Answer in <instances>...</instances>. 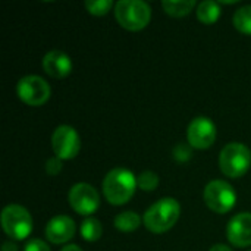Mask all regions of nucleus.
Instances as JSON below:
<instances>
[{
	"mask_svg": "<svg viewBox=\"0 0 251 251\" xmlns=\"http://www.w3.org/2000/svg\"><path fill=\"white\" fill-rule=\"evenodd\" d=\"M181 206L172 197H165L150 206L144 216L143 224L153 234H163L169 231L179 219Z\"/></svg>",
	"mask_w": 251,
	"mask_h": 251,
	"instance_id": "nucleus-2",
	"label": "nucleus"
},
{
	"mask_svg": "<svg viewBox=\"0 0 251 251\" xmlns=\"http://www.w3.org/2000/svg\"><path fill=\"white\" fill-rule=\"evenodd\" d=\"M137 178L135 175L125 168L112 169L103 179L101 188L106 200L110 204L121 206L131 200L137 190Z\"/></svg>",
	"mask_w": 251,
	"mask_h": 251,
	"instance_id": "nucleus-1",
	"label": "nucleus"
},
{
	"mask_svg": "<svg viewBox=\"0 0 251 251\" xmlns=\"http://www.w3.org/2000/svg\"><path fill=\"white\" fill-rule=\"evenodd\" d=\"M251 166V150L243 143L226 144L219 154V168L229 178L244 176Z\"/></svg>",
	"mask_w": 251,
	"mask_h": 251,
	"instance_id": "nucleus-4",
	"label": "nucleus"
},
{
	"mask_svg": "<svg viewBox=\"0 0 251 251\" xmlns=\"http://www.w3.org/2000/svg\"><path fill=\"white\" fill-rule=\"evenodd\" d=\"M250 251H251V250H250Z\"/></svg>",
	"mask_w": 251,
	"mask_h": 251,
	"instance_id": "nucleus-27",
	"label": "nucleus"
},
{
	"mask_svg": "<svg viewBox=\"0 0 251 251\" xmlns=\"http://www.w3.org/2000/svg\"><path fill=\"white\" fill-rule=\"evenodd\" d=\"M221 15V6L218 1L204 0L197 6V19L206 25H212L218 21Z\"/></svg>",
	"mask_w": 251,
	"mask_h": 251,
	"instance_id": "nucleus-14",
	"label": "nucleus"
},
{
	"mask_svg": "<svg viewBox=\"0 0 251 251\" xmlns=\"http://www.w3.org/2000/svg\"><path fill=\"white\" fill-rule=\"evenodd\" d=\"M113 1L112 0H87L85 1V7L91 15L96 16H103L106 15L112 7H113Z\"/></svg>",
	"mask_w": 251,
	"mask_h": 251,
	"instance_id": "nucleus-20",
	"label": "nucleus"
},
{
	"mask_svg": "<svg viewBox=\"0 0 251 251\" xmlns=\"http://www.w3.org/2000/svg\"><path fill=\"white\" fill-rule=\"evenodd\" d=\"M115 18L125 29L140 31L149 25L151 9L143 0H121L115 4Z\"/></svg>",
	"mask_w": 251,
	"mask_h": 251,
	"instance_id": "nucleus-3",
	"label": "nucleus"
},
{
	"mask_svg": "<svg viewBox=\"0 0 251 251\" xmlns=\"http://www.w3.org/2000/svg\"><path fill=\"white\" fill-rule=\"evenodd\" d=\"M209 251H232V250H231V247H228V246H225V244H216V246H213V247H212Z\"/></svg>",
	"mask_w": 251,
	"mask_h": 251,
	"instance_id": "nucleus-25",
	"label": "nucleus"
},
{
	"mask_svg": "<svg viewBox=\"0 0 251 251\" xmlns=\"http://www.w3.org/2000/svg\"><path fill=\"white\" fill-rule=\"evenodd\" d=\"M81 235L85 241L88 243H94L97 241L101 234H103V226H101V222L96 218H87L82 224H81Z\"/></svg>",
	"mask_w": 251,
	"mask_h": 251,
	"instance_id": "nucleus-17",
	"label": "nucleus"
},
{
	"mask_svg": "<svg viewBox=\"0 0 251 251\" xmlns=\"http://www.w3.org/2000/svg\"><path fill=\"white\" fill-rule=\"evenodd\" d=\"M137 185L143 191H154L159 185V176L153 171H144L138 175Z\"/></svg>",
	"mask_w": 251,
	"mask_h": 251,
	"instance_id": "nucleus-19",
	"label": "nucleus"
},
{
	"mask_svg": "<svg viewBox=\"0 0 251 251\" xmlns=\"http://www.w3.org/2000/svg\"><path fill=\"white\" fill-rule=\"evenodd\" d=\"M75 222L69 216L59 215L49 221L46 226V237L53 244H65L75 235Z\"/></svg>",
	"mask_w": 251,
	"mask_h": 251,
	"instance_id": "nucleus-12",
	"label": "nucleus"
},
{
	"mask_svg": "<svg viewBox=\"0 0 251 251\" xmlns=\"http://www.w3.org/2000/svg\"><path fill=\"white\" fill-rule=\"evenodd\" d=\"M19 99L28 106H43L51 94L47 81L38 75H26L19 79L16 85Z\"/></svg>",
	"mask_w": 251,
	"mask_h": 251,
	"instance_id": "nucleus-7",
	"label": "nucleus"
},
{
	"mask_svg": "<svg viewBox=\"0 0 251 251\" xmlns=\"http://www.w3.org/2000/svg\"><path fill=\"white\" fill-rule=\"evenodd\" d=\"M24 251H50V247L43 240H31L26 243Z\"/></svg>",
	"mask_w": 251,
	"mask_h": 251,
	"instance_id": "nucleus-23",
	"label": "nucleus"
},
{
	"mask_svg": "<svg viewBox=\"0 0 251 251\" xmlns=\"http://www.w3.org/2000/svg\"><path fill=\"white\" fill-rule=\"evenodd\" d=\"M196 0H163L162 7L163 10L175 18H181L188 15L194 7H196Z\"/></svg>",
	"mask_w": 251,
	"mask_h": 251,
	"instance_id": "nucleus-15",
	"label": "nucleus"
},
{
	"mask_svg": "<svg viewBox=\"0 0 251 251\" xmlns=\"http://www.w3.org/2000/svg\"><path fill=\"white\" fill-rule=\"evenodd\" d=\"M226 237L229 243L238 249L250 247L251 246V213L244 212L235 215L228 226H226Z\"/></svg>",
	"mask_w": 251,
	"mask_h": 251,
	"instance_id": "nucleus-11",
	"label": "nucleus"
},
{
	"mask_svg": "<svg viewBox=\"0 0 251 251\" xmlns=\"http://www.w3.org/2000/svg\"><path fill=\"white\" fill-rule=\"evenodd\" d=\"M43 69L53 78H65L72 71V60L66 53L60 50H51L43 57Z\"/></svg>",
	"mask_w": 251,
	"mask_h": 251,
	"instance_id": "nucleus-13",
	"label": "nucleus"
},
{
	"mask_svg": "<svg viewBox=\"0 0 251 251\" xmlns=\"http://www.w3.org/2000/svg\"><path fill=\"white\" fill-rule=\"evenodd\" d=\"M68 200H69L71 207L78 215H84V216L94 213L100 207V194L93 185L87 182L75 184L69 190Z\"/></svg>",
	"mask_w": 251,
	"mask_h": 251,
	"instance_id": "nucleus-8",
	"label": "nucleus"
},
{
	"mask_svg": "<svg viewBox=\"0 0 251 251\" xmlns=\"http://www.w3.org/2000/svg\"><path fill=\"white\" fill-rule=\"evenodd\" d=\"M191 156H193V150H191V146L188 144H178L174 149V157L178 162H187L191 159Z\"/></svg>",
	"mask_w": 251,
	"mask_h": 251,
	"instance_id": "nucleus-21",
	"label": "nucleus"
},
{
	"mask_svg": "<svg viewBox=\"0 0 251 251\" xmlns=\"http://www.w3.org/2000/svg\"><path fill=\"white\" fill-rule=\"evenodd\" d=\"M1 251H19V249H18V246H16L15 243L6 241V243H3V246H1Z\"/></svg>",
	"mask_w": 251,
	"mask_h": 251,
	"instance_id": "nucleus-24",
	"label": "nucleus"
},
{
	"mask_svg": "<svg viewBox=\"0 0 251 251\" xmlns=\"http://www.w3.org/2000/svg\"><path fill=\"white\" fill-rule=\"evenodd\" d=\"M232 22H234V26L240 32L251 35V4H246V6L240 7L234 13Z\"/></svg>",
	"mask_w": 251,
	"mask_h": 251,
	"instance_id": "nucleus-18",
	"label": "nucleus"
},
{
	"mask_svg": "<svg viewBox=\"0 0 251 251\" xmlns=\"http://www.w3.org/2000/svg\"><path fill=\"white\" fill-rule=\"evenodd\" d=\"M60 251H82L78 246H75V244H69V246H65V247H62V250Z\"/></svg>",
	"mask_w": 251,
	"mask_h": 251,
	"instance_id": "nucleus-26",
	"label": "nucleus"
},
{
	"mask_svg": "<svg viewBox=\"0 0 251 251\" xmlns=\"http://www.w3.org/2000/svg\"><path fill=\"white\" fill-rule=\"evenodd\" d=\"M1 228L12 240H25L32 232V218L19 204H9L1 212Z\"/></svg>",
	"mask_w": 251,
	"mask_h": 251,
	"instance_id": "nucleus-5",
	"label": "nucleus"
},
{
	"mask_svg": "<svg viewBox=\"0 0 251 251\" xmlns=\"http://www.w3.org/2000/svg\"><path fill=\"white\" fill-rule=\"evenodd\" d=\"M51 146L56 157H59L60 160H69L79 153L81 138L72 126L60 125L53 132Z\"/></svg>",
	"mask_w": 251,
	"mask_h": 251,
	"instance_id": "nucleus-9",
	"label": "nucleus"
},
{
	"mask_svg": "<svg viewBox=\"0 0 251 251\" xmlns=\"http://www.w3.org/2000/svg\"><path fill=\"white\" fill-rule=\"evenodd\" d=\"M188 144L199 150H206L213 146L216 140V126L206 116L194 118L187 128Z\"/></svg>",
	"mask_w": 251,
	"mask_h": 251,
	"instance_id": "nucleus-10",
	"label": "nucleus"
},
{
	"mask_svg": "<svg viewBox=\"0 0 251 251\" xmlns=\"http://www.w3.org/2000/svg\"><path fill=\"white\" fill-rule=\"evenodd\" d=\"M141 225V218L132 210H125L115 218V228L122 232H132Z\"/></svg>",
	"mask_w": 251,
	"mask_h": 251,
	"instance_id": "nucleus-16",
	"label": "nucleus"
},
{
	"mask_svg": "<svg viewBox=\"0 0 251 251\" xmlns=\"http://www.w3.org/2000/svg\"><path fill=\"white\" fill-rule=\"evenodd\" d=\"M204 201L212 212L224 215L234 209L237 203V193L229 182L215 179L204 188Z\"/></svg>",
	"mask_w": 251,
	"mask_h": 251,
	"instance_id": "nucleus-6",
	"label": "nucleus"
},
{
	"mask_svg": "<svg viewBox=\"0 0 251 251\" xmlns=\"http://www.w3.org/2000/svg\"><path fill=\"white\" fill-rule=\"evenodd\" d=\"M46 171L50 175H57L62 171V160L59 157H50L46 162Z\"/></svg>",
	"mask_w": 251,
	"mask_h": 251,
	"instance_id": "nucleus-22",
	"label": "nucleus"
}]
</instances>
